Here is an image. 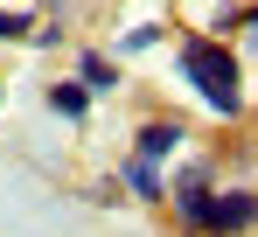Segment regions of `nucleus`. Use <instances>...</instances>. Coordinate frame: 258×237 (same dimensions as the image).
I'll use <instances>...</instances> for the list:
<instances>
[{"instance_id": "9", "label": "nucleus", "mask_w": 258, "mask_h": 237, "mask_svg": "<svg viewBox=\"0 0 258 237\" xmlns=\"http://www.w3.org/2000/svg\"><path fill=\"white\" fill-rule=\"evenodd\" d=\"M28 28H35L28 14H0V35H28Z\"/></svg>"}, {"instance_id": "3", "label": "nucleus", "mask_w": 258, "mask_h": 237, "mask_svg": "<svg viewBox=\"0 0 258 237\" xmlns=\"http://www.w3.org/2000/svg\"><path fill=\"white\" fill-rule=\"evenodd\" d=\"M251 223H258V196H251V189H216L203 237H244Z\"/></svg>"}, {"instance_id": "2", "label": "nucleus", "mask_w": 258, "mask_h": 237, "mask_svg": "<svg viewBox=\"0 0 258 237\" xmlns=\"http://www.w3.org/2000/svg\"><path fill=\"white\" fill-rule=\"evenodd\" d=\"M210 202H216V160H196V167H181L174 209H181V230H188V237H203V223H210Z\"/></svg>"}, {"instance_id": "5", "label": "nucleus", "mask_w": 258, "mask_h": 237, "mask_svg": "<svg viewBox=\"0 0 258 237\" xmlns=\"http://www.w3.org/2000/svg\"><path fill=\"white\" fill-rule=\"evenodd\" d=\"M119 189H126V196H140V202H161V196H168V174H161L154 160L126 154V160H119Z\"/></svg>"}, {"instance_id": "8", "label": "nucleus", "mask_w": 258, "mask_h": 237, "mask_svg": "<svg viewBox=\"0 0 258 237\" xmlns=\"http://www.w3.org/2000/svg\"><path fill=\"white\" fill-rule=\"evenodd\" d=\"M161 42H168V28H161V21H140V28H126V35H119V56H140V49H161Z\"/></svg>"}, {"instance_id": "7", "label": "nucleus", "mask_w": 258, "mask_h": 237, "mask_svg": "<svg viewBox=\"0 0 258 237\" xmlns=\"http://www.w3.org/2000/svg\"><path fill=\"white\" fill-rule=\"evenodd\" d=\"M49 112H63L70 126H77V118H91V91L84 84H56V91H49Z\"/></svg>"}, {"instance_id": "1", "label": "nucleus", "mask_w": 258, "mask_h": 237, "mask_svg": "<svg viewBox=\"0 0 258 237\" xmlns=\"http://www.w3.org/2000/svg\"><path fill=\"white\" fill-rule=\"evenodd\" d=\"M174 70L210 98L216 118H244V84H237V49H230V42H216V35H181Z\"/></svg>"}, {"instance_id": "4", "label": "nucleus", "mask_w": 258, "mask_h": 237, "mask_svg": "<svg viewBox=\"0 0 258 237\" xmlns=\"http://www.w3.org/2000/svg\"><path fill=\"white\" fill-rule=\"evenodd\" d=\"M174 147H181V118H147V126L133 133V154H140V160H154V167H161Z\"/></svg>"}, {"instance_id": "6", "label": "nucleus", "mask_w": 258, "mask_h": 237, "mask_svg": "<svg viewBox=\"0 0 258 237\" xmlns=\"http://www.w3.org/2000/svg\"><path fill=\"white\" fill-rule=\"evenodd\" d=\"M70 84H84V91H119V63H112V56H98V49H84Z\"/></svg>"}]
</instances>
